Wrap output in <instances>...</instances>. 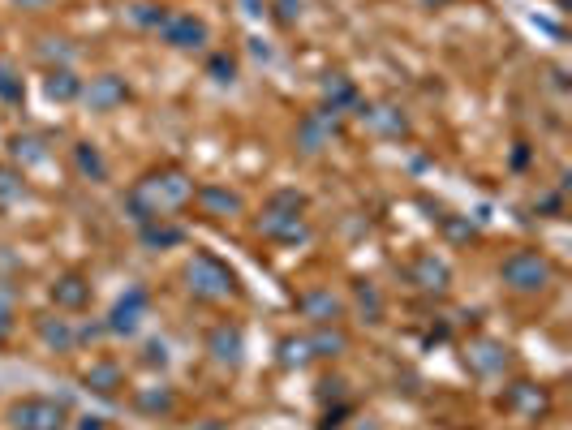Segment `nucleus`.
I'll return each instance as SVG.
<instances>
[{"label":"nucleus","instance_id":"obj_4","mask_svg":"<svg viewBox=\"0 0 572 430\" xmlns=\"http://www.w3.org/2000/svg\"><path fill=\"white\" fill-rule=\"evenodd\" d=\"M499 280L508 284L512 293H542L551 284V258L542 250H512L504 263H499Z\"/></svg>","mask_w":572,"mask_h":430},{"label":"nucleus","instance_id":"obj_27","mask_svg":"<svg viewBox=\"0 0 572 430\" xmlns=\"http://www.w3.org/2000/svg\"><path fill=\"white\" fill-rule=\"evenodd\" d=\"M353 301H357V310L366 314V323H379L383 319V293L370 280H357L353 284Z\"/></svg>","mask_w":572,"mask_h":430},{"label":"nucleus","instance_id":"obj_21","mask_svg":"<svg viewBox=\"0 0 572 430\" xmlns=\"http://www.w3.org/2000/svg\"><path fill=\"white\" fill-rule=\"evenodd\" d=\"M319 91H323V108H336V112H345V108H353L357 99H362V95H357V86H353V78L340 74V69H336V74H323Z\"/></svg>","mask_w":572,"mask_h":430},{"label":"nucleus","instance_id":"obj_11","mask_svg":"<svg viewBox=\"0 0 572 430\" xmlns=\"http://www.w3.org/2000/svg\"><path fill=\"white\" fill-rule=\"evenodd\" d=\"M130 99H134V91L121 74H95L91 82H82V104L91 112H117L130 104Z\"/></svg>","mask_w":572,"mask_h":430},{"label":"nucleus","instance_id":"obj_28","mask_svg":"<svg viewBox=\"0 0 572 430\" xmlns=\"http://www.w3.org/2000/svg\"><path fill=\"white\" fill-rule=\"evenodd\" d=\"M39 61H48V69H69V61H74V48H69V39H39Z\"/></svg>","mask_w":572,"mask_h":430},{"label":"nucleus","instance_id":"obj_23","mask_svg":"<svg viewBox=\"0 0 572 430\" xmlns=\"http://www.w3.org/2000/svg\"><path fill=\"white\" fill-rule=\"evenodd\" d=\"M44 95L52 99V104H74V99H82V78L74 74V69H48Z\"/></svg>","mask_w":572,"mask_h":430},{"label":"nucleus","instance_id":"obj_39","mask_svg":"<svg viewBox=\"0 0 572 430\" xmlns=\"http://www.w3.org/2000/svg\"><path fill=\"white\" fill-rule=\"evenodd\" d=\"M13 5H22V9H48L52 0H13Z\"/></svg>","mask_w":572,"mask_h":430},{"label":"nucleus","instance_id":"obj_38","mask_svg":"<svg viewBox=\"0 0 572 430\" xmlns=\"http://www.w3.org/2000/svg\"><path fill=\"white\" fill-rule=\"evenodd\" d=\"M529 164V151H525V142H517V151H512V168H525Z\"/></svg>","mask_w":572,"mask_h":430},{"label":"nucleus","instance_id":"obj_18","mask_svg":"<svg viewBox=\"0 0 572 430\" xmlns=\"http://www.w3.org/2000/svg\"><path fill=\"white\" fill-rule=\"evenodd\" d=\"M35 332L52 353H74L78 349V327L69 319H52L48 314V319H35Z\"/></svg>","mask_w":572,"mask_h":430},{"label":"nucleus","instance_id":"obj_25","mask_svg":"<svg viewBox=\"0 0 572 430\" xmlns=\"http://www.w3.org/2000/svg\"><path fill=\"white\" fill-rule=\"evenodd\" d=\"M168 13H173V9L160 5V0H134V5L125 9V22L138 26V31H151V35H155V31H160V26H164Z\"/></svg>","mask_w":572,"mask_h":430},{"label":"nucleus","instance_id":"obj_14","mask_svg":"<svg viewBox=\"0 0 572 430\" xmlns=\"http://www.w3.org/2000/svg\"><path fill=\"white\" fill-rule=\"evenodd\" d=\"M207 353H211V362H216V366L237 370L241 362H246V336H241V327L237 323L211 327V332H207Z\"/></svg>","mask_w":572,"mask_h":430},{"label":"nucleus","instance_id":"obj_3","mask_svg":"<svg viewBox=\"0 0 572 430\" xmlns=\"http://www.w3.org/2000/svg\"><path fill=\"white\" fill-rule=\"evenodd\" d=\"M181 280H185V289H190L194 301H233L241 293L237 271L228 263H220L216 254H207V250H198V254L185 258Z\"/></svg>","mask_w":572,"mask_h":430},{"label":"nucleus","instance_id":"obj_36","mask_svg":"<svg viewBox=\"0 0 572 430\" xmlns=\"http://www.w3.org/2000/svg\"><path fill=\"white\" fill-rule=\"evenodd\" d=\"M13 327H18V319H13V306H9V297L0 293V349H5V344H9Z\"/></svg>","mask_w":572,"mask_h":430},{"label":"nucleus","instance_id":"obj_20","mask_svg":"<svg viewBox=\"0 0 572 430\" xmlns=\"http://www.w3.org/2000/svg\"><path fill=\"white\" fill-rule=\"evenodd\" d=\"M138 237H142V246H147V250H173V246H181V241H185V228L173 224V215H164V220L142 224Z\"/></svg>","mask_w":572,"mask_h":430},{"label":"nucleus","instance_id":"obj_19","mask_svg":"<svg viewBox=\"0 0 572 430\" xmlns=\"http://www.w3.org/2000/svg\"><path fill=\"white\" fill-rule=\"evenodd\" d=\"M9 160L18 164V168L48 164V138L44 134H13L9 138Z\"/></svg>","mask_w":572,"mask_h":430},{"label":"nucleus","instance_id":"obj_40","mask_svg":"<svg viewBox=\"0 0 572 430\" xmlns=\"http://www.w3.org/2000/svg\"><path fill=\"white\" fill-rule=\"evenodd\" d=\"M78 430H104V422H99V418H82V426Z\"/></svg>","mask_w":572,"mask_h":430},{"label":"nucleus","instance_id":"obj_6","mask_svg":"<svg viewBox=\"0 0 572 430\" xmlns=\"http://www.w3.org/2000/svg\"><path fill=\"white\" fill-rule=\"evenodd\" d=\"M155 35H160V39L168 43V48H177V52H203L207 43H211V26H207L203 18H198V13L173 9Z\"/></svg>","mask_w":572,"mask_h":430},{"label":"nucleus","instance_id":"obj_32","mask_svg":"<svg viewBox=\"0 0 572 430\" xmlns=\"http://www.w3.org/2000/svg\"><path fill=\"white\" fill-rule=\"evenodd\" d=\"M207 74L216 78L220 86H228V82H237V56H228V52H216L207 61Z\"/></svg>","mask_w":572,"mask_h":430},{"label":"nucleus","instance_id":"obj_9","mask_svg":"<svg viewBox=\"0 0 572 430\" xmlns=\"http://www.w3.org/2000/svg\"><path fill=\"white\" fill-rule=\"evenodd\" d=\"M147 314H151V293L134 284V289H125V297H117V306L108 310L104 332H108V336H134Z\"/></svg>","mask_w":572,"mask_h":430},{"label":"nucleus","instance_id":"obj_1","mask_svg":"<svg viewBox=\"0 0 572 430\" xmlns=\"http://www.w3.org/2000/svg\"><path fill=\"white\" fill-rule=\"evenodd\" d=\"M194 177L185 168H155L147 177H138L130 185V194H125V211H130V220L142 228L151 220H164V215L173 211H185L194 203Z\"/></svg>","mask_w":572,"mask_h":430},{"label":"nucleus","instance_id":"obj_15","mask_svg":"<svg viewBox=\"0 0 572 430\" xmlns=\"http://www.w3.org/2000/svg\"><path fill=\"white\" fill-rule=\"evenodd\" d=\"M52 306L56 310H65V314H78V310H87L91 306V280L82 276V271H61V276L52 280Z\"/></svg>","mask_w":572,"mask_h":430},{"label":"nucleus","instance_id":"obj_22","mask_svg":"<svg viewBox=\"0 0 572 430\" xmlns=\"http://www.w3.org/2000/svg\"><path fill=\"white\" fill-rule=\"evenodd\" d=\"M306 340H310V357H340V353L349 349V336H345V327H340V323L314 327Z\"/></svg>","mask_w":572,"mask_h":430},{"label":"nucleus","instance_id":"obj_16","mask_svg":"<svg viewBox=\"0 0 572 430\" xmlns=\"http://www.w3.org/2000/svg\"><path fill=\"white\" fill-rule=\"evenodd\" d=\"M194 203L207 220H233V215L246 211V198H241L237 190H228V185H198Z\"/></svg>","mask_w":572,"mask_h":430},{"label":"nucleus","instance_id":"obj_5","mask_svg":"<svg viewBox=\"0 0 572 430\" xmlns=\"http://www.w3.org/2000/svg\"><path fill=\"white\" fill-rule=\"evenodd\" d=\"M9 426L13 430H65L69 405L56 396H22L9 405Z\"/></svg>","mask_w":572,"mask_h":430},{"label":"nucleus","instance_id":"obj_12","mask_svg":"<svg viewBox=\"0 0 572 430\" xmlns=\"http://www.w3.org/2000/svg\"><path fill=\"white\" fill-rule=\"evenodd\" d=\"M465 366L474 370L478 379H495L504 375V370L512 366V349L504 340H491V336H478L465 344Z\"/></svg>","mask_w":572,"mask_h":430},{"label":"nucleus","instance_id":"obj_35","mask_svg":"<svg viewBox=\"0 0 572 430\" xmlns=\"http://www.w3.org/2000/svg\"><path fill=\"white\" fill-rule=\"evenodd\" d=\"M439 224H443V233H448L452 241H474V237H478V228H474V224H465V220H452V215H443Z\"/></svg>","mask_w":572,"mask_h":430},{"label":"nucleus","instance_id":"obj_31","mask_svg":"<svg viewBox=\"0 0 572 430\" xmlns=\"http://www.w3.org/2000/svg\"><path fill=\"white\" fill-rule=\"evenodd\" d=\"M173 392L168 387H151V392H138V409L142 413H173Z\"/></svg>","mask_w":572,"mask_h":430},{"label":"nucleus","instance_id":"obj_2","mask_svg":"<svg viewBox=\"0 0 572 430\" xmlns=\"http://www.w3.org/2000/svg\"><path fill=\"white\" fill-rule=\"evenodd\" d=\"M306 194L297 190H276L263 203L259 220H254V233L267 237V241H280V246H293V241H306L310 228H306Z\"/></svg>","mask_w":572,"mask_h":430},{"label":"nucleus","instance_id":"obj_8","mask_svg":"<svg viewBox=\"0 0 572 430\" xmlns=\"http://www.w3.org/2000/svg\"><path fill=\"white\" fill-rule=\"evenodd\" d=\"M499 405H504V413H512V418H521V422H538V418H547L551 413V396H547V387L517 379V383H508V392L499 396Z\"/></svg>","mask_w":572,"mask_h":430},{"label":"nucleus","instance_id":"obj_24","mask_svg":"<svg viewBox=\"0 0 572 430\" xmlns=\"http://www.w3.org/2000/svg\"><path fill=\"white\" fill-rule=\"evenodd\" d=\"M74 168H78L82 181H95V185L108 181V160L95 142H74Z\"/></svg>","mask_w":572,"mask_h":430},{"label":"nucleus","instance_id":"obj_13","mask_svg":"<svg viewBox=\"0 0 572 430\" xmlns=\"http://www.w3.org/2000/svg\"><path fill=\"white\" fill-rule=\"evenodd\" d=\"M405 280L413 284V289H422V293H448V284H452V267L443 263L439 254H418L413 263L405 267Z\"/></svg>","mask_w":572,"mask_h":430},{"label":"nucleus","instance_id":"obj_17","mask_svg":"<svg viewBox=\"0 0 572 430\" xmlns=\"http://www.w3.org/2000/svg\"><path fill=\"white\" fill-rule=\"evenodd\" d=\"M297 310H302V319H310L314 327L345 319V301H340L332 289H306L302 297H297Z\"/></svg>","mask_w":572,"mask_h":430},{"label":"nucleus","instance_id":"obj_29","mask_svg":"<svg viewBox=\"0 0 572 430\" xmlns=\"http://www.w3.org/2000/svg\"><path fill=\"white\" fill-rule=\"evenodd\" d=\"M310 362V340L306 336H284L280 340V366H306Z\"/></svg>","mask_w":572,"mask_h":430},{"label":"nucleus","instance_id":"obj_10","mask_svg":"<svg viewBox=\"0 0 572 430\" xmlns=\"http://www.w3.org/2000/svg\"><path fill=\"white\" fill-rule=\"evenodd\" d=\"M340 134V112L336 108H314L297 121V151L319 155L323 147H332V138Z\"/></svg>","mask_w":572,"mask_h":430},{"label":"nucleus","instance_id":"obj_37","mask_svg":"<svg viewBox=\"0 0 572 430\" xmlns=\"http://www.w3.org/2000/svg\"><path fill=\"white\" fill-rule=\"evenodd\" d=\"M168 357H164V344H147V366H164Z\"/></svg>","mask_w":572,"mask_h":430},{"label":"nucleus","instance_id":"obj_30","mask_svg":"<svg viewBox=\"0 0 572 430\" xmlns=\"http://www.w3.org/2000/svg\"><path fill=\"white\" fill-rule=\"evenodd\" d=\"M26 198V181H22V172H13V168H0V207H9V203H22Z\"/></svg>","mask_w":572,"mask_h":430},{"label":"nucleus","instance_id":"obj_33","mask_svg":"<svg viewBox=\"0 0 572 430\" xmlns=\"http://www.w3.org/2000/svg\"><path fill=\"white\" fill-rule=\"evenodd\" d=\"M271 13H276L280 26H297L306 13V0H271Z\"/></svg>","mask_w":572,"mask_h":430},{"label":"nucleus","instance_id":"obj_7","mask_svg":"<svg viewBox=\"0 0 572 430\" xmlns=\"http://www.w3.org/2000/svg\"><path fill=\"white\" fill-rule=\"evenodd\" d=\"M353 117L362 121L375 138H405L409 134V117H405V108L392 104V99H357L353 104Z\"/></svg>","mask_w":572,"mask_h":430},{"label":"nucleus","instance_id":"obj_34","mask_svg":"<svg viewBox=\"0 0 572 430\" xmlns=\"http://www.w3.org/2000/svg\"><path fill=\"white\" fill-rule=\"evenodd\" d=\"M22 95H26L22 78L13 74L9 65H0V99H5V104H22Z\"/></svg>","mask_w":572,"mask_h":430},{"label":"nucleus","instance_id":"obj_26","mask_svg":"<svg viewBox=\"0 0 572 430\" xmlns=\"http://www.w3.org/2000/svg\"><path fill=\"white\" fill-rule=\"evenodd\" d=\"M82 383H87L91 392H99V396H112L117 387H125V370H121L117 362H108V357H104V362H95V366L87 370V375H82Z\"/></svg>","mask_w":572,"mask_h":430}]
</instances>
